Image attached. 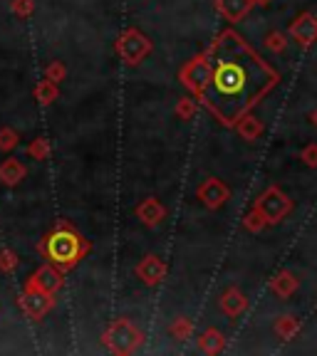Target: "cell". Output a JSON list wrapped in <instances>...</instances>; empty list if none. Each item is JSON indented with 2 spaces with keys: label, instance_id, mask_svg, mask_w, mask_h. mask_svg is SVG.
I'll use <instances>...</instances> for the list:
<instances>
[{
  "label": "cell",
  "instance_id": "cell-1",
  "mask_svg": "<svg viewBox=\"0 0 317 356\" xmlns=\"http://www.w3.org/2000/svg\"><path fill=\"white\" fill-rule=\"evenodd\" d=\"M206 57L208 82L199 99L223 127H235L280 79L235 30H223Z\"/></svg>",
  "mask_w": 317,
  "mask_h": 356
},
{
  "label": "cell",
  "instance_id": "cell-2",
  "mask_svg": "<svg viewBox=\"0 0 317 356\" xmlns=\"http://www.w3.org/2000/svg\"><path fill=\"white\" fill-rule=\"evenodd\" d=\"M84 252H87V243H82V238L72 228H67L65 222L47 238V257L62 270L77 265Z\"/></svg>",
  "mask_w": 317,
  "mask_h": 356
},
{
  "label": "cell",
  "instance_id": "cell-3",
  "mask_svg": "<svg viewBox=\"0 0 317 356\" xmlns=\"http://www.w3.org/2000/svg\"><path fill=\"white\" fill-rule=\"evenodd\" d=\"M141 332L134 327L129 319H117L114 324H109V329L105 332L102 341L105 346L111 351V354H119V356H127V354H134V351L141 346Z\"/></svg>",
  "mask_w": 317,
  "mask_h": 356
},
{
  "label": "cell",
  "instance_id": "cell-4",
  "mask_svg": "<svg viewBox=\"0 0 317 356\" xmlns=\"http://www.w3.org/2000/svg\"><path fill=\"white\" fill-rule=\"evenodd\" d=\"M256 211L265 218V222L275 225L283 218H288V213L293 211V200L278 188V186H270L268 191H263L261 198L256 200Z\"/></svg>",
  "mask_w": 317,
  "mask_h": 356
},
{
  "label": "cell",
  "instance_id": "cell-5",
  "mask_svg": "<svg viewBox=\"0 0 317 356\" xmlns=\"http://www.w3.org/2000/svg\"><path fill=\"white\" fill-rule=\"evenodd\" d=\"M117 52L122 55V60L127 62V65H139L151 52V42L139 30H127V33L117 40Z\"/></svg>",
  "mask_w": 317,
  "mask_h": 356
},
{
  "label": "cell",
  "instance_id": "cell-6",
  "mask_svg": "<svg viewBox=\"0 0 317 356\" xmlns=\"http://www.w3.org/2000/svg\"><path fill=\"white\" fill-rule=\"evenodd\" d=\"M181 82H184V87L199 99L201 92H203V87H206V82H208V57L199 55L196 60H191L189 65L181 70Z\"/></svg>",
  "mask_w": 317,
  "mask_h": 356
},
{
  "label": "cell",
  "instance_id": "cell-7",
  "mask_svg": "<svg viewBox=\"0 0 317 356\" xmlns=\"http://www.w3.org/2000/svg\"><path fill=\"white\" fill-rule=\"evenodd\" d=\"M196 195H199V200L208 208V211H218L221 206L229 203L231 191H229V186L223 184L221 178H206V181L199 186Z\"/></svg>",
  "mask_w": 317,
  "mask_h": 356
},
{
  "label": "cell",
  "instance_id": "cell-8",
  "mask_svg": "<svg viewBox=\"0 0 317 356\" xmlns=\"http://www.w3.org/2000/svg\"><path fill=\"white\" fill-rule=\"evenodd\" d=\"M60 287H62V273L55 270L52 265H42L28 282V289H40L45 295H55Z\"/></svg>",
  "mask_w": 317,
  "mask_h": 356
},
{
  "label": "cell",
  "instance_id": "cell-9",
  "mask_svg": "<svg viewBox=\"0 0 317 356\" xmlns=\"http://www.w3.org/2000/svg\"><path fill=\"white\" fill-rule=\"evenodd\" d=\"M290 35H293V40H297L302 47H310L317 40V17L310 15V13L297 15L295 22L290 25Z\"/></svg>",
  "mask_w": 317,
  "mask_h": 356
},
{
  "label": "cell",
  "instance_id": "cell-10",
  "mask_svg": "<svg viewBox=\"0 0 317 356\" xmlns=\"http://www.w3.org/2000/svg\"><path fill=\"white\" fill-rule=\"evenodd\" d=\"M164 275H167V265H164L156 255H146L144 260L137 265V277H139L144 284H149V287L162 282Z\"/></svg>",
  "mask_w": 317,
  "mask_h": 356
},
{
  "label": "cell",
  "instance_id": "cell-11",
  "mask_svg": "<svg viewBox=\"0 0 317 356\" xmlns=\"http://www.w3.org/2000/svg\"><path fill=\"white\" fill-rule=\"evenodd\" d=\"M22 307L33 319L45 317L52 309V295H45L40 289H28L25 287V297H22Z\"/></svg>",
  "mask_w": 317,
  "mask_h": 356
},
{
  "label": "cell",
  "instance_id": "cell-12",
  "mask_svg": "<svg viewBox=\"0 0 317 356\" xmlns=\"http://www.w3.org/2000/svg\"><path fill=\"white\" fill-rule=\"evenodd\" d=\"M218 305H221L223 314H229V317H240V314L245 312V307H248V300H245V295L238 287H229L221 295Z\"/></svg>",
  "mask_w": 317,
  "mask_h": 356
},
{
  "label": "cell",
  "instance_id": "cell-13",
  "mask_svg": "<svg viewBox=\"0 0 317 356\" xmlns=\"http://www.w3.org/2000/svg\"><path fill=\"white\" fill-rule=\"evenodd\" d=\"M164 216H167V211H164V206L156 198H146L137 206V218H139L144 225H149V228L159 225V222L164 220Z\"/></svg>",
  "mask_w": 317,
  "mask_h": 356
},
{
  "label": "cell",
  "instance_id": "cell-14",
  "mask_svg": "<svg viewBox=\"0 0 317 356\" xmlns=\"http://www.w3.org/2000/svg\"><path fill=\"white\" fill-rule=\"evenodd\" d=\"M253 8V0H218V10L229 22H240Z\"/></svg>",
  "mask_w": 317,
  "mask_h": 356
},
{
  "label": "cell",
  "instance_id": "cell-15",
  "mask_svg": "<svg viewBox=\"0 0 317 356\" xmlns=\"http://www.w3.org/2000/svg\"><path fill=\"white\" fill-rule=\"evenodd\" d=\"M25 176V166L17 159H6L0 163V184L6 186H17Z\"/></svg>",
  "mask_w": 317,
  "mask_h": 356
},
{
  "label": "cell",
  "instance_id": "cell-16",
  "mask_svg": "<svg viewBox=\"0 0 317 356\" xmlns=\"http://www.w3.org/2000/svg\"><path fill=\"white\" fill-rule=\"evenodd\" d=\"M270 289H273L275 295L280 297V300H288L293 292L297 289V280L295 275H290L288 270H283V273H278L273 280H270Z\"/></svg>",
  "mask_w": 317,
  "mask_h": 356
},
{
  "label": "cell",
  "instance_id": "cell-17",
  "mask_svg": "<svg viewBox=\"0 0 317 356\" xmlns=\"http://www.w3.org/2000/svg\"><path fill=\"white\" fill-rule=\"evenodd\" d=\"M226 346V337H223L218 329H206V332L199 337V349L203 354H218Z\"/></svg>",
  "mask_w": 317,
  "mask_h": 356
},
{
  "label": "cell",
  "instance_id": "cell-18",
  "mask_svg": "<svg viewBox=\"0 0 317 356\" xmlns=\"http://www.w3.org/2000/svg\"><path fill=\"white\" fill-rule=\"evenodd\" d=\"M235 129H238V134L243 136L245 141H256L258 136L263 134V124L258 122L256 117H253L251 111H248L245 117H240L238 122H235Z\"/></svg>",
  "mask_w": 317,
  "mask_h": 356
},
{
  "label": "cell",
  "instance_id": "cell-19",
  "mask_svg": "<svg viewBox=\"0 0 317 356\" xmlns=\"http://www.w3.org/2000/svg\"><path fill=\"white\" fill-rule=\"evenodd\" d=\"M275 332H278L280 339H293L297 332H300V322H297L295 317H278V322H275Z\"/></svg>",
  "mask_w": 317,
  "mask_h": 356
},
{
  "label": "cell",
  "instance_id": "cell-20",
  "mask_svg": "<svg viewBox=\"0 0 317 356\" xmlns=\"http://www.w3.org/2000/svg\"><path fill=\"white\" fill-rule=\"evenodd\" d=\"M35 99H38L40 104H50V102H55L57 99V84L50 82V79L40 82L38 87H35Z\"/></svg>",
  "mask_w": 317,
  "mask_h": 356
},
{
  "label": "cell",
  "instance_id": "cell-21",
  "mask_svg": "<svg viewBox=\"0 0 317 356\" xmlns=\"http://www.w3.org/2000/svg\"><path fill=\"white\" fill-rule=\"evenodd\" d=\"M265 47L270 52H275V55H280V52H285V47H288V38H285L283 33H278V30H273V33L265 35Z\"/></svg>",
  "mask_w": 317,
  "mask_h": 356
},
{
  "label": "cell",
  "instance_id": "cell-22",
  "mask_svg": "<svg viewBox=\"0 0 317 356\" xmlns=\"http://www.w3.org/2000/svg\"><path fill=\"white\" fill-rule=\"evenodd\" d=\"M191 332H194V324H191L186 317H176V319H173V324H171V334H173V337H176L178 341L189 339Z\"/></svg>",
  "mask_w": 317,
  "mask_h": 356
},
{
  "label": "cell",
  "instance_id": "cell-23",
  "mask_svg": "<svg viewBox=\"0 0 317 356\" xmlns=\"http://www.w3.org/2000/svg\"><path fill=\"white\" fill-rule=\"evenodd\" d=\"M28 156L30 159H35V161H45V159L50 156V141L35 139L33 144L28 146Z\"/></svg>",
  "mask_w": 317,
  "mask_h": 356
},
{
  "label": "cell",
  "instance_id": "cell-24",
  "mask_svg": "<svg viewBox=\"0 0 317 356\" xmlns=\"http://www.w3.org/2000/svg\"><path fill=\"white\" fill-rule=\"evenodd\" d=\"M265 225H268L265 218H263L261 213L256 211V208H253V211L243 218V228L248 230V233H261V230L265 228Z\"/></svg>",
  "mask_w": 317,
  "mask_h": 356
},
{
  "label": "cell",
  "instance_id": "cell-25",
  "mask_svg": "<svg viewBox=\"0 0 317 356\" xmlns=\"http://www.w3.org/2000/svg\"><path fill=\"white\" fill-rule=\"evenodd\" d=\"M45 79H50V82H62L65 79V65L62 62H50V65L45 67Z\"/></svg>",
  "mask_w": 317,
  "mask_h": 356
},
{
  "label": "cell",
  "instance_id": "cell-26",
  "mask_svg": "<svg viewBox=\"0 0 317 356\" xmlns=\"http://www.w3.org/2000/svg\"><path fill=\"white\" fill-rule=\"evenodd\" d=\"M194 111H196V97H184V99L178 102L176 114L181 119H191V117H194Z\"/></svg>",
  "mask_w": 317,
  "mask_h": 356
},
{
  "label": "cell",
  "instance_id": "cell-27",
  "mask_svg": "<svg viewBox=\"0 0 317 356\" xmlns=\"http://www.w3.org/2000/svg\"><path fill=\"white\" fill-rule=\"evenodd\" d=\"M17 146V134L13 129H0V151H13Z\"/></svg>",
  "mask_w": 317,
  "mask_h": 356
},
{
  "label": "cell",
  "instance_id": "cell-28",
  "mask_svg": "<svg viewBox=\"0 0 317 356\" xmlns=\"http://www.w3.org/2000/svg\"><path fill=\"white\" fill-rule=\"evenodd\" d=\"M10 10L15 13L17 17H30L33 15V0H13Z\"/></svg>",
  "mask_w": 317,
  "mask_h": 356
},
{
  "label": "cell",
  "instance_id": "cell-29",
  "mask_svg": "<svg viewBox=\"0 0 317 356\" xmlns=\"http://www.w3.org/2000/svg\"><path fill=\"white\" fill-rule=\"evenodd\" d=\"M15 267H17L15 252H10V250H3V252H0V270H3V273H13Z\"/></svg>",
  "mask_w": 317,
  "mask_h": 356
},
{
  "label": "cell",
  "instance_id": "cell-30",
  "mask_svg": "<svg viewBox=\"0 0 317 356\" xmlns=\"http://www.w3.org/2000/svg\"><path fill=\"white\" fill-rule=\"evenodd\" d=\"M300 159H302V163H305V166L317 168V144H307L305 149H302Z\"/></svg>",
  "mask_w": 317,
  "mask_h": 356
},
{
  "label": "cell",
  "instance_id": "cell-31",
  "mask_svg": "<svg viewBox=\"0 0 317 356\" xmlns=\"http://www.w3.org/2000/svg\"><path fill=\"white\" fill-rule=\"evenodd\" d=\"M256 3L258 6H265V3H270V0H253V6H256Z\"/></svg>",
  "mask_w": 317,
  "mask_h": 356
},
{
  "label": "cell",
  "instance_id": "cell-32",
  "mask_svg": "<svg viewBox=\"0 0 317 356\" xmlns=\"http://www.w3.org/2000/svg\"><path fill=\"white\" fill-rule=\"evenodd\" d=\"M310 119H312V124H315V127H317V109L312 111V117H310Z\"/></svg>",
  "mask_w": 317,
  "mask_h": 356
}]
</instances>
